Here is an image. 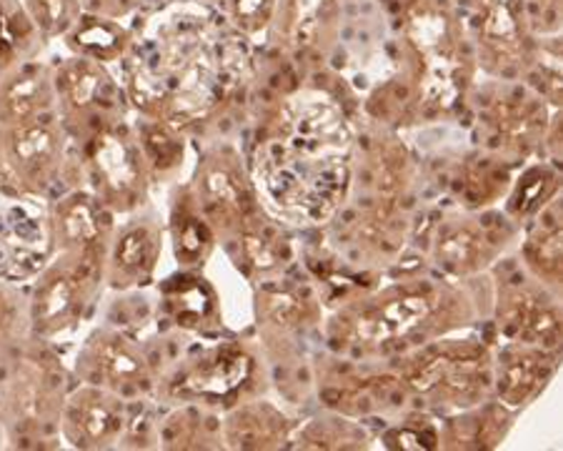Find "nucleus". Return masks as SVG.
I'll use <instances>...</instances> for the list:
<instances>
[{
    "mask_svg": "<svg viewBox=\"0 0 563 451\" xmlns=\"http://www.w3.org/2000/svg\"><path fill=\"white\" fill-rule=\"evenodd\" d=\"M231 86L223 45L208 15L178 8L166 21L158 18L148 51L135 61L131 98L145 116L180 129L206 119Z\"/></svg>",
    "mask_w": 563,
    "mask_h": 451,
    "instance_id": "nucleus-1",
    "label": "nucleus"
},
{
    "mask_svg": "<svg viewBox=\"0 0 563 451\" xmlns=\"http://www.w3.org/2000/svg\"><path fill=\"white\" fill-rule=\"evenodd\" d=\"M468 316L471 304L456 288L404 282L339 311L331 327V341L335 349L353 354L396 351L404 341L408 351L461 327Z\"/></svg>",
    "mask_w": 563,
    "mask_h": 451,
    "instance_id": "nucleus-2",
    "label": "nucleus"
},
{
    "mask_svg": "<svg viewBox=\"0 0 563 451\" xmlns=\"http://www.w3.org/2000/svg\"><path fill=\"white\" fill-rule=\"evenodd\" d=\"M394 372L408 394L435 409L461 411L486 402L494 392V359L481 341L435 339L404 351Z\"/></svg>",
    "mask_w": 563,
    "mask_h": 451,
    "instance_id": "nucleus-3",
    "label": "nucleus"
},
{
    "mask_svg": "<svg viewBox=\"0 0 563 451\" xmlns=\"http://www.w3.org/2000/svg\"><path fill=\"white\" fill-rule=\"evenodd\" d=\"M258 191L280 216L321 223L339 209L349 191L346 158L313 156L268 141L256 161Z\"/></svg>",
    "mask_w": 563,
    "mask_h": 451,
    "instance_id": "nucleus-4",
    "label": "nucleus"
},
{
    "mask_svg": "<svg viewBox=\"0 0 563 451\" xmlns=\"http://www.w3.org/2000/svg\"><path fill=\"white\" fill-rule=\"evenodd\" d=\"M106 256L60 254L41 268L29 304V327L38 339H53L84 319L103 284Z\"/></svg>",
    "mask_w": 563,
    "mask_h": 451,
    "instance_id": "nucleus-5",
    "label": "nucleus"
},
{
    "mask_svg": "<svg viewBox=\"0 0 563 451\" xmlns=\"http://www.w3.org/2000/svg\"><path fill=\"white\" fill-rule=\"evenodd\" d=\"M76 143L88 191L101 198L113 213L139 209L148 191L151 174L135 133L123 123H113Z\"/></svg>",
    "mask_w": 563,
    "mask_h": 451,
    "instance_id": "nucleus-6",
    "label": "nucleus"
},
{
    "mask_svg": "<svg viewBox=\"0 0 563 451\" xmlns=\"http://www.w3.org/2000/svg\"><path fill=\"white\" fill-rule=\"evenodd\" d=\"M198 209L213 226L216 237H235L251 216L261 211L258 188L233 146L206 153L198 164L196 184L190 186Z\"/></svg>",
    "mask_w": 563,
    "mask_h": 451,
    "instance_id": "nucleus-7",
    "label": "nucleus"
},
{
    "mask_svg": "<svg viewBox=\"0 0 563 451\" xmlns=\"http://www.w3.org/2000/svg\"><path fill=\"white\" fill-rule=\"evenodd\" d=\"M60 121L70 141H84L106 125L121 123V90L106 74L103 63L84 56L70 58L53 76Z\"/></svg>",
    "mask_w": 563,
    "mask_h": 451,
    "instance_id": "nucleus-8",
    "label": "nucleus"
},
{
    "mask_svg": "<svg viewBox=\"0 0 563 451\" xmlns=\"http://www.w3.org/2000/svg\"><path fill=\"white\" fill-rule=\"evenodd\" d=\"M66 141L68 133L58 111L0 129V158L11 184L25 194L43 196L60 176Z\"/></svg>",
    "mask_w": 563,
    "mask_h": 451,
    "instance_id": "nucleus-9",
    "label": "nucleus"
},
{
    "mask_svg": "<svg viewBox=\"0 0 563 451\" xmlns=\"http://www.w3.org/2000/svg\"><path fill=\"white\" fill-rule=\"evenodd\" d=\"M256 374V356L243 344L225 341L180 364L168 378L166 394L186 404H239Z\"/></svg>",
    "mask_w": 563,
    "mask_h": 451,
    "instance_id": "nucleus-10",
    "label": "nucleus"
},
{
    "mask_svg": "<svg viewBox=\"0 0 563 451\" xmlns=\"http://www.w3.org/2000/svg\"><path fill=\"white\" fill-rule=\"evenodd\" d=\"M511 239L514 226L508 219L488 221L484 211L451 213L435 229L431 258L443 274L461 282L494 266Z\"/></svg>",
    "mask_w": 563,
    "mask_h": 451,
    "instance_id": "nucleus-11",
    "label": "nucleus"
},
{
    "mask_svg": "<svg viewBox=\"0 0 563 451\" xmlns=\"http://www.w3.org/2000/svg\"><path fill=\"white\" fill-rule=\"evenodd\" d=\"M38 198L18 186L0 191V278H25L48 264L53 229L51 216L35 206Z\"/></svg>",
    "mask_w": 563,
    "mask_h": 451,
    "instance_id": "nucleus-12",
    "label": "nucleus"
},
{
    "mask_svg": "<svg viewBox=\"0 0 563 451\" xmlns=\"http://www.w3.org/2000/svg\"><path fill=\"white\" fill-rule=\"evenodd\" d=\"M78 374L86 384L123 396L125 402L141 399L153 392V369L133 339L121 331H98L88 339L78 356Z\"/></svg>",
    "mask_w": 563,
    "mask_h": 451,
    "instance_id": "nucleus-13",
    "label": "nucleus"
},
{
    "mask_svg": "<svg viewBox=\"0 0 563 451\" xmlns=\"http://www.w3.org/2000/svg\"><path fill=\"white\" fill-rule=\"evenodd\" d=\"M53 359L33 356L18 366V374L8 394V404L13 411V424L21 429L23 447H45L48 435L58 429L63 396V372L51 364Z\"/></svg>",
    "mask_w": 563,
    "mask_h": 451,
    "instance_id": "nucleus-14",
    "label": "nucleus"
},
{
    "mask_svg": "<svg viewBox=\"0 0 563 451\" xmlns=\"http://www.w3.org/2000/svg\"><path fill=\"white\" fill-rule=\"evenodd\" d=\"M478 123L488 153L511 164V158H529L543 146L551 116L541 103V96L514 90L492 98V103L478 116Z\"/></svg>",
    "mask_w": 563,
    "mask_h": 451,
    "instance_id": "nucleus-15",
    "label": "nucleus"
},
{
    "mask_svg": "<svg viewBox=\"0 0 563 451\" xmlns=\"http://www.w3.org/2000/svg\"><path fill=\"white\" fill-rule=\"evenodd\" d=\"M131 427L129 402L96 384H84L63 402L58 435L73 449H111Z\"/></svg>",
    "mask_w": 563,
    "mask_h": 451,
    "instance_id": "nucleus-16",
    "label": "nucleus"
},
{
    "mask_svg": "<svg viewBox=\"0 0 563 451\" xmlns=\"http://www.w3.org/2000/svg\"><path fill=\"white\" fill-rule=\"evenodd\" d=\"M496 327L506 344L561 351V309L547 286L516 282L496 301Z\"/></svg>",
    "mask_w": 563,
    "mask_h": 451,
    "instance_id": "nucleus-17",
    "label": "nucleus"
},
{
    "mask_svg": "<svg viewBox=\"0 0 563 451\" xmlns=\"http://www.w3.org/2000/svg\"><path fill=\"white\" fill-rule=\"evenodd\" d=\"M53 246L60 254H101L113 239V211L88 188H73L51 211Z\"/></svg>",
    "mask_w": 563,
    "mask_h": 451,
    "instance_id": "nucleus-18",
    "label": "nucleus"
},
{
    "mask_svg": "<svg viewBox=\"0 0 563 451\" xmlns=\"http://www.w3.org/2000/svg\"><path fill=\"white\" fill-rule=\"evenodd\" d=\"M163 249L161 226L153 221H133L123 226L108 243L103 282L118 292L148 284L156 274Z\"/></svg>",
    "mask_w": 563,
    "mask_h": 451,
    "instance_id": "nucleus-19",
    "label": "nucleus"
},
{
    "mask_svg": "<svg viewBox=\"0 0 563 451\" xmlns=\"http://www.w3.org/2000/svg\"><path fill=\"white\" fill-rule=\"evenodd\" d=\"M559 372V351H547L523 344H508L494 361L496 399L508 409L519 411L547 389Z\"/></svg>",
    "mask_w": 563,
    "mask_h": 451,
    "instance_id": "nucleus-20",
    "label": "nucleus"
},
{
    "mask_svg": "<svg viewBox=\"0 0 563 451\" xmlns=\"http://www.w3.org/2000/svg\"><path fill=\"white\" fill-rule=\"evenodd\" d=\"M411 233V219L398 204V198H376L366 204L361 213L349 223V241L361 256L378 264H390Z\"/></svg>",
    "mask_w": 563,
    "mask_h": 451,
    "instance_id": "nucleus-21",
    "label": "nucleus"
},
{
    "mask_svg": "<svg viewBox=\"0 0 563 451\" xmlns=\"http://www.w3.org/2000/svg\"><path fill=\"white\" fill-rule=\"evenodd\" d=\"M296 424L271 402L233 404L221 421V441L229 449L266 451L288 447Z\"/></svg>",
    "mask_w": 563,
    "mask_h": 451,
    "instance_id": "nucleus-22",
    "label": "nucleus"
},
{
    "mask_svg": "<svg viewBox=\"0 0 563 451\" xmlns=\"http://www.w3.org/2000/svg\"><path fill=\"white\" fill-rule=\"evenodd\" d=\"M406 394V384L396 372L386 376H329L318 389L321 402L343 417H368V414L390 409V406L404 404Z\"/></svg>",
    "mask_w": 563,
    "mask_h": 451,
    "instance_id": "nucleus-23",
    "label": "nucleus"
},
{
    "mask_svg": "<svg viewBox=\"0 0 563 451\" xmlns=\"http://www.w3.org/2000/svg\"><path fill=\"white\" fill-rule=\"evenodd\" d=\"M51 111H58L51 70L33 61L8 68V76L0 84V129H11Z\"/></svg>",
    "mask_w": 563,
    "mask_h": 451,
    "instance_id": "nucleus-24",
    "label": "nucleus"
},
{
    "mask_svg": "<svg viewBox=\"0 0 563 451\" xmlns=\"http://www.w3.org/2000/svg\"><path fill=\"white\" fill-rule=\"evenodd\" d=\"M526 237L521 243L523 266L533 276V282L547 286L549 292H559L563 278V223H561V198L523 223Z\"/></svg>",
    "mask_w": 563,
    "mask_h": 451,
    "instance_id": "nucleus-25",
    "label": "nucleus"
},
{
    "mask_svg": "<svg viewBox=\"0 0 563 451\" xmlns=\"http://www.w3.org/2000/svg\"><path fill=\"white\" fill-rule=\"evenodd\" d=\"M514 409L501 402H481L468 409L456 411L439 429V449L453 451H486L496 449L514 427Z\"/></svg>",
    "mask_w": 563,
    "mask_h": 451,
    "instance_id": "nucleus-26",
    "label": "nucleus"
},
{
    "mask_svg": "<svg viewBox=\"0 0 563 451\" xmlns=\"http://www.w3.org/2000/svg\"><path fill=\"white\" fill-rule=\"evenodd\" d=\"M161 301L168 319L186 331L213 329L221 319L216 288L203 276L190 274V271L168 278L161 286Z\"/></svg>",
    "mask_w": 563,
    "mask_h": 451,
    "instance_id": "nucleus-27",
    "label": "nucleus"
},
{
    "mask_svg": "<svg viewBox=\"0 0 563 451\" xmlns=\"http://www.w3.org/2000/svg\"><path fill=\"white\" fill-rule=\"evenodd\" d=\"M170 241H174L176 261L186 271L201 268L216 249L218 237L213 226L206 221V216L198 209L190 186L180 191L174 211H170Z\"/></svg>",
    "mask_w": 563,
    "mask_h": 451,
    "instance_id": "nucleus-28",
    "label": "nucleus"
},
{
    "mask_svg": "<svg viewBox=\"0 0 563 451\" xmlns=\"http://www.w3.org/2000/svg\"><path fill=\"white\" fill-rule=\"evenodd\" d=\"M511 180V164L494 153H486V156H476L461 166L456 180H453V191L466 211H486L508 194Z\"/></svg>",
    "mask_w": 563,
    "mask_h": 451,
    "instance_id": "nucleus-29",
    "label": "nucleus"
},
{
    "mask_svg": "<svg viewBox=\"0 0 563 451\" xmlns=\"http://www.w3.org/2000/svg\"><path fill=\"white\" fill-rule=\"evenodd\" d=\"M239 239V254L241 261L246 264L253 274L268 276L276 274V271L284 268L290 256H294V249H290V239L280 226L263 216L258 211L256 216L243 223V229L235 233Z\"/></svg>",
    "mask_w": 563,
    "mask_h": 451,
    "instance_id": "nucleus-30",
    "label": "nucleus"
},
{
    "mask_svg": "<svg viewBox=\"0 0 563 451\" xmlns=\"http://www.w3.org/2000/svg\"><path fill=\"white\" fill-rule=\"evenodd\" d=\"M561 194V170L553 161H533L511 180L506 194V219L526 223Z\"/></svg>",
    "mask_w": 563,
    "mask_h": 451,
    "instance_id": "nucleus-31",
    "label": "nucleus"
},
{
    "mask_svg": "<svg viewBox=\"0 0 563 451\" xmlns=\"http://www.w3.org/2000/svg\"><path fill=\"white\" fill-rule=\"evenodd\" d=\"M68 41L73 48L78 51V56L98 61V63H111L125 56V51L131 48V35L123 29L115 18L84 13L78 18V23L73 25L68 33Z\"/></svg>",
    "mask_w": 563,
    "mask_h": 451,
    "instance_id": "nucleus-32",
    "label": "nucleus"
},
{
    "mask_svg": "<svg viewBox=\"0 0 563 451\" xmlns=\"http://www.w3.org/2000/svg\"><path fill=\"white\" fill-rule=\"evenodd\" d=\"M290 441L296 449H321V451H349V449H368L371 437L358 421L333 411L325 417L308 419L301 427H294Z\"/></svg>",
    "mask_w": 563,
    "mask_h": 451,
    "instance_id": "nucleus-33",
    "label": "nucleus"
},
{
    "mask_svg": "<svg viewBox=\"0 0 563 451\" xmlns=\"http://www.w3.org/2000/svg\"><path fill=\"white\" fill-rule=\"evenodd\" d=\"M133 133L141 146L145 166H148L151 180L174 176L176 170L184 166L186 141L176 125L158 119H148L143 121Z\"/></svg>",
    "mask_w": 563,
    "mask_h": 451,
    "instance_id": "nucleus-34",
    "label": "nucleus"
},
{
    "mask_svg": "<svg viewBox=\"0 0 563 451\" xmlns=\"http://www.w3.org/2000/svg\"><path fill=\"white\" fill-rule=\"evenodd\" d=\"M339 21L335 0H286L284 35L294 48H311L321 43L325 29Z\"/></svg>",
    "mask_w": 563,
    "mask_h": 451,
    "instance_id": "nucleus-35",
    "label": "nucleus"
},
{
    "mask_svg": "<svg viewBox=\"0 0 563 451\" xmlns=\"http://www.w3.org/2000/svg\"><path fill=\"white\" fill-rule=\"evenodd\" d=\"M261 321L276 331H303L318 316L316 299L303 288H268L258 301Z\"/></svg>",
    "mask_w": 563,
    "mask_h": 451,
    "instance_id": "nucleus-36",
    "label": "nucleus"
},
{
    "mask_svg": "<svg viewBox=\"0 0 563 451\" xmlns=\"http://www.w3.org/2000/svg\"><path fill=\"white\" fill-rule=\"evenodd\" d=\"M413 184V161L398 143H384L368 158V186L376 198H398Z\"/></svg>",
    "mask_w": 563,
    "mask_h": 451,
    "instance_id": "nucleus-37",
    "label": "nucleus"
},
{
    "mask_svg": "<svg viewBox=\"0 0 563 451\" xmlns=\"http://www.w3.org/2000/svg\"><path fill=\"white\" fill-rule=\"evenodd\" d=\"M41 31L33 23V18L25 11V6L18 0H3L0 3V61L3 68H13L23 63V56L38 48Z\"/></svg>",
    "mask_w": 563,
    "mask_h": 451,
    "instance_id": "nucleus-38",
    "label": "nucleus"
},
{
    "mask_svg": "<svg viewBox=\"0 0 563 451\" xmlns=\"http://www.w3.org/2000/svg\"><path fill=\"white\" fill-rule=\"evenodd\" d=\"M25 11L38 25L43 38H56V35H68L78 18L84 15V3L80 0H25Z\"/></svg>",
    "mask_w": 563,
    "mask_h": 451,
    "instance_id": "nucleus-39",
    "label": "nucleus"
},
{
    "mask_svg": "<svg viewBox=\"0 0 563 451\" xmlns=\"http://www.w3.org/2000/svg\"><path fill=\"white\" fill-rule=\"evenodd\" d=\"M203 419L201 411L190 409H178L166 419V427L161 431V444L168 449H203L201 441H198V431H203Z\"/></svg>",
    "mask_w": 563,
    "mask_h": 451,
    "instance_id": "nucleus-40",
    "label": "nucleus"
},
{
    "mask_svg": "<svg viewBox=\"0 0 563 451\" xmlns=\"http://www.w3.org/2000/svg\"><path fill=\"white\" fill-rule=\"evenodd\" d=\"M276 0H231V18L243 33H258L274 21Z\"/></svg>",
    "mask_w": 563,
    "mask_h": 451,
    "instance_id": "nucleus-41",
    "label": "nucleus"
},
{
    "mask_svg": "<svg viewBox=\"0 0 563 451\" xmlns=\"http://www.w3.org/2000/svg\"><path fill=\"white\" fill-rule=\"evenodd\" d=\"M523 25L543 38H553L561 31V0H523Z\"/></svg>",
    "mask_w": 563,
    "mask_h": 451,
    "instance_id": "nucleus-42",
    "label": "nucleus"
},
{
    "mask_svg": "<svg viewBox=\"0 0 563 451\" xmlns=\"http://www.w3.org/2000/svg\"><path fill=\"white\" fill-rule=\"evenodd\" d=\"M386 444L390 449H439V429L426 421L423 427H413V424H401L394 431H388Z\"/></svg>",
    "mask_w": 563,
    "mask_h": 451,
    "instance_id": "nucleus-43",
    "label": "nucleus"
},
{
    "mask_svg": "<svg viewBox=\"0 0 563 451\" xmlns=\"http://www.w3.org/2000/svg\"><path fill=\"white\" fill-rule=\"evenodd\" d=\"M21 327V306L11 288H0V344L15 337Z\"/></svg>",
    "mask_w": 563,
    "mask_h": 451,
    "instance_id": "nucleus-44",
    "label": "nucleus"
},
{
    "mask_svg": "<svg viewBox=\"0 0 563 451\" xmlns=\"http://www.w3.org/2000/svg\"><path fill=\"white\" fill-rule=\"evenodd\" d=\"M84 3V13H96L106 18H121L139 3V0H80Z\"/></svg>",
    "mask_w": 563,
    "mask_h": 451,
    "instance_id": "nucleus-45",
    "label": "nucleus"
},
{
    "mask_svg": "<svg viewBox=\"0 0 563 451\" xmlns=\"http://www.w3.org/2000/svg\"><path fill=\"white\" fill-rule=\"evenodd\" d=\"M0 174H5V166H3V158H0Z\"/></svg>",
    "mask_w": 563,
    "mask_h": 451,
    "instance_id": "nucleus-46",
    "label": "nucleus"
},
{
    "mask_svg": "<svg viewBox=\"0 0 563 451\" xmlns=\"http://www.w3.org/2000/svg\"><path fill=\"white\" fill-rule=\"evenodd\" d=\"M213 3H218V0H213Z\"/></svg>",
    "mask_w": 563,
    "mask_h": 451,
    "instance_id": "nucleus-47",
    "label": "nucleus"
}]
</instances>
